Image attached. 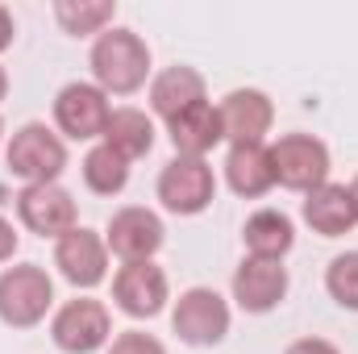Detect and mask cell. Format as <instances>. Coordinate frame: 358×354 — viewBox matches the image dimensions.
<instances>
[{"label":"cell","instance_id":"cell-1","mask_svg":"<svg viewBox=\"0 0 358 354\" xmlns=\"http://www.w3.org/2000/svg\"><path fill=\"white\" fill-rule=\"evenodd\" d=\"M92 84L108 96H134L138 88H146L150 80V46L138 29L129 25H113L92 42L88 55Z\"/></svg>","mask_w":358,"mask_h":354},{"label":"cell","instance_id":"cell-2","mask_svg":"<svg viewBox=\"0 0 358 354\" xmlns=\"http://www.w3.org/2000/svg\"><path fill=\"white\" fill-rule=\"evenodd\" d=\"M4 163L21 183H59V176L67 171V142L42 121H25L21 129H13Z\"/></svg>","mask_w":358,"mask_h":354},{"label":"cell","instance_id":"cell-3","mask_svg":"<svg viewBox=\"0 0 358 354\" xmlns=\"http://www.w3.org/2000/svg\"><path fill=\"white\" fill-rule=\"evenodd\" d=\"M55 309V283L46 267L17 263L0 271V321L8 330H34Z\"/></svg>","mask_w":358,"mask_h":354},{"label":"cell","instance_id":"cell-4","mask_svg":"<svg viewBox=\"0 0 358 354\" xmlns=\"http://www.w3.org/2000/svg\"><path fill=\"white\" fill-rule=\"evenodd\" d=\"M50 338L63 354H96L113 342V317L104 309V300L76 296L67 304L55 309L50 317Z\"/></svg>","mask_w":358,"mask_h":354},{"label":"cell","instance_id":"cell-5","mask_svg":"<svg viewBox=\"0 0 358 354\" xmlns=\"http://www.w3.org/2000/svg\"><path fill=\"white\" fill-rule=\"evenodd\" d=\"M155 196L163 200L167 213L176 217H200L213 200H217V176L208 167V159H183L176 155L155 183Z\"/></svg>","mask_w":358,"mask_h":354},{"label":"cell","instance_id":"cell-6","mask_svg":"<svg viewBox=\"0 0 358 354\" xmlns=\"http://www.w3.org/2000/svg\"><path fill=\"white\" fill-rule=\"evenodd\" d=\"M271 167L279 187L308 196L313 187L329 183V146L313 134H283L271 146Z\"/></svg>","mask_w":358,"mask_h":354},{"label":"cell","instance_id":"cell-7","mask_svg":"<svg viewBox=\"0 0 358 354\" xmlns=\"http://www.w3.org/2000/svg\"><path fill=\"white\" fill-rule=\"evenodd\" d=\"M229 321H234L229 300L221 292H213V288L179 292L176 309H171V330L179 334V342H187V346H217V342H225Z\"/></svg>","mask_w":358,"mask_h":354},{"label":"cell","instance_id":"cell-8","mask_svg":"<svg viewBox=\"0 0 358 354\" xmlns=\"http://www.w3.org/2000/svg\"><path fill=\"white\" fill-rule=\"evenodd\" d=\"M167 242V229H163V217L146 204H125L108 217V229H104V246L108 255H117L121 263H150Z\"/></svg>","mask_w":358,"mask_h":354},{"label":"cell","instance_id":"cell-9","mask_svg":"<svg viewBox=\"0 0 358 354\" xmlns=\"http://www.w3.org/2000/svg\"><path fill=\"white\" fill-rule=\"evenodd\" d=\"M113 117V104H108V92H100L96 84L84 80H71L63 84L55 96V125L63 134V142H100L104 138V125Z\"/></svg>","mask_w":358,"mask_h":354},{"label":"cell","instance_id":"cell-10","mask_svg":"<svg viewBox=\"0 0 358 354\" xmlns=\"http://www.w3.org/2000/svg\"><path fill=\"white\" fill-rule=\"evenodd\" d=\"M17 217L29 234L38 238H63L80 225V208H76V196L63 187V183H25L17 192Z\"/></svg>","mask_w":358,"mask_h":354},{"label":"cell","instance_id":"cell-11","mask_svg":"<svg viewBox=\"0 0 358 354\" xmlns=\"http://www.w3.org/2000/svg\"><path fill=\"white\" fill-rule=\"evenodd\" d=\"M113 300L125 317L134 321H150L167 309L171 300V279L167 271L155 263H121V271L113 275Z\"/></svg>","mask_w":358,"mask_h":354},{"label":"cell","instance_id":"cell-12","mask_svg":"<svg viewBox=\"0 0 358 354\" xmlns=\"http://www.w3.org/2000/svg\"><path fill=\"white\" fill-rule=\"evenodd\" d=\"M55 267L71 288L88 292L96 283H104V275H108V246L96 229L76 225L71 234H63L55 242Z\"/></svg>","mask_w":358,"mask_h":354},{"label":"cell","instance_id":"cell-13","mask_svg":"<svg viewBox=\"0 0 358 354\" xmlns=\"http://www.w3.org/2000/svg\"><path fill=\"white\" fill-rule=\"evenodd\" d=\"M221 113V129L229 146H246V142H263L275 125V104L263 88H234L225 92V100L217 104Z\"/></svg>","mask_w":358,"mask_h":354},{"label":"cell","instance_id":"cell-14","mask_svg":"<svg viewBox=\"0 0 358 354\" xmlns=\"http://www.w3.org/2000/svg\"><path fill=\"white\" fill-rule=\"evenodd\" d=\"M287 267L283 263H271V259H242V267L234 271V300H238V309L242 313H255V317H263L271 309H279L283 304V296H287Z\"/></svg>","mask_w":358,"mask_h":354},{"label":"cell","instance_id":"cell-15","mask_svg":"<svg viewBox=\"0 0 358 354\" xmlns=\"http://www.w3.org/2000/svg\"><path fill=\"white\" fill-rule=\"evenodd\" d=\"M304 225L321 238H342L358 225V204L350 196V183H321L304 196Z\"/></svg>","mask_w":358,"mask_h":354},{"label":"cell","instance_id":"cell-16","mask_svg":"<svg viewBox=\"0 0 358 354\" xmlns=\"http://www.w3.org/2000/svg\"><path fill=\"white\" fill-rule=\"evenodd\" d=\"M167 138H171L176 155H183V159H204L208 150H217V146L225 142L217 104H213V100H200V104L183 108L179 117L167 121Z\"/></svg>","mask_w":358,"mask_h":354},{"label":"cell","instance_id":"cell-17","mask_svg":"<svg viewBox=\"0 0 358 354\" xmlns=\"http://www.w3.org/2000/svg\"><path fill=\"white\" fill-rule=\"evenodd\" d=\"M200 100H208V84H204V76L196 67L176 63V67H163L159 76H150V108L163 121L179 117L183 108H192Z\"/></svg>","mask_w":358,"mask_h":354},{"label":"cell","instance_id":"cell-18","mask_svg":"<svg viewBox=\"0 0 358 354\" xmlns=\"http://www.w3.org/2000/svg\"><path fill=\"white\" fill-rule=\"evenodd\" d=\"M225 183L234 187V196L242 200H259L275 187V167H271V146L263 142H246V146H229L225 155Z\"/></svg>","mask_w":358,"mask_h":354},{"label":"cell","instance_id":"cell-19","mask_svg":"<svg viewBox=\"0 0 358 354\" xmlns=\"http://www.w3.org/2000/svg\"><path fill=\"white\" fill-rule=\"evenodd\" d=\"M242 242H246V255H250V259L283 263V255L296 246V225H292V217L279 213V208H259V213L246 217Z\"/></svg>","mask_w":358,"mask_h":354},{"label":"cell","instance_id":"cell-20","mask_svg":"<svg viewBox=\"0 0 358 354\" xmlns=\"http://www.w3.org/2000/svg\"><path fill=\"white\" fill-rule=\"evenodd\" d=\"M104 146H113L121 159H146L150 150H155V121H150V113L146 108H134V104H125V108H113V117H108V125H104V138H100Z\"/></svg>","mask_w":358,"mask_h":354},{"label":"cell","instance_id":"cell-21","mask_svg":"<svg viewBox=\"0 0 358 354\" xmlns=\"http://www.w3.org/2000/svg\"><path fill=\"white\" fill-rule=\"evenodd\" d=\"M117 4L113 0H55V21L63 25V34L71 38H100L104 29H113Z\"/></svg>","mask_w":358,"mask_h":354},{"label":"cell","instance_id":"cell-22","mask_svg":"<svg viewBox=\"0 0 358 354\" xmlns=\"http://www.w3.org/2000/svg\"><path fill=\"white\" fill-rule=\"evenodd\" d=\"M80 176L88 183V192H96V196H117L129 183V159H121L113 146L96 142L88 155H84V163H80Z\"/></svg>","mask_w":358,"mask_h":354},{"label":"cell","instance_id":"cell-23","mask_svg":"<svg viewBox=\"0 0 358 354\" xmlns=\"http://www.w3.org/2000/svg\"><path fill=\"white\" fill-rule=\"evenodd\" d=\"M325 292L334 304L358 313V250H346L338 259H329L325 267Z\"/></svg>","mask_w":358,"mask_h":354},{"label":"cell","instance_id":"cell-24","mask_svg":"<svg viewBox=\"0 0 358 354\" xmlns=\"http://www.w3.org/2000/svg\"><path fill=\"white\" fill-rule=\"evenodd\" d=\"M108 354H167V346L146 330H125L108 342Z\"/></svg>","mask_w":358,"mask_h":354},{"label":"cell","instance_id":"cell-25","mask_svg":"<svg viewBox=\"0 0 358 354\" xmlns=\"http://www.w3.org/2000/svg\"><path fill=\"white\" fill-rule=\"evenodd\" d=\"M17 246H21V238H17V225H13L8 217H0V263H13Z\"/></svg>","mask_w":358,"mask_h":354},{"label":"cell","instance_id":"cell-26","mask_svg":"<svg viewBox=\"0 0 358 354\" xmlns=\"http://www.w3.org/2000/svg\"><path fill=\"white\" fill-rule=\"evenodd\" d=\"M283 354H342L334 342H325V338H300V342H292Z\"/></svg>","mask_w":358,"mask_h":354},{"label":"cell","instance_id":"cell-27","mask_svg":"<svg viewBox=\"0 0 358 354\" xmlns=\"http://www.w3.org/2000/svg\"><path fill=\"white\" fill-rule=\"evenodd\" d=\"M13 38H17V21H13V13H8V4H0V55L13 46Z\"/></svg>","mask_w":358,"mask_h":354},{"label":"cell","instance_id":"cell-28","mask_svg":"<svg viewBox=\"0 0 358 354\" xmlns=\"http://www.w3.org/2000/svg\"><path fill=\"white\" fill-rule=\"evenodd\" d=\"M4 96H8V71L0 67V104H4Z\"/></svg>","mask_w":358,"mask_h":354},{"label":"cell","instance_id":"cell-29","mask_svg":"<svg viewBox=\"0 0 358 354\" xmlns=\"http://www.w3.org/2000/svg\"><path fill=\"white\" fill-rule=\"evenodd\" d=\"M350 196H355V204H358V176L350 179Z\"/></svg>","mask_w":358,"mask_h":354},{"label":"cell","instance_id":"cell-30","mask_svg":"<svg viewBox=\"0 0 358 354\" xmlns=\"http://www.w3.org/2000/svg\"><path fill=\"white\" fill-rule=\"evenodd\" d=\"M0 142H4V121H0Z\"/></svg>","mask_w":358,"mask_h":354}]
</instances>
